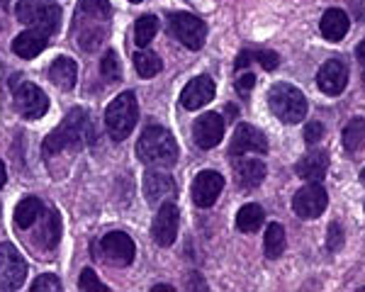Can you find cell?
I'll return each mask as SVG.
<instances>
[{"label":"cell","mask_w":365,"mask_h":292,"mask_svg":"<svg viewBox=\"0 0 365 292\" xmlns=\"http://www.w3.org/2000/svg\"><path fill=\"white\" fill-rule=\"evenodd\" d=\"M113 15L108 0H78L73 20V34L78 39V46L83 51H93L103 44L108 34V22Z\"/></svg>","instance_id":"6da1fadb"},{"label":"cell","mask_w":365,"mask_h":292,"mask_svg":"<svg viewBox=\"0 0 365 292\" xmlns=\"http://www.w3.org/2000/svg\"><path fill=\"white\" fill-rule=\"evenodd\" d=\"M93 142V125L88 120L86 110L73 108L71 113L63 117V122L56 127L49 137L44 139L42 144V156L44 159H51V156L61 154V151L68 149H81V146Z\"/></svg>","instance_id":"7a4b0ae2"},{"label":"cell","mask_w":365,"mask_h":292,"mask_svg":"<svg viewBox=\"0 0 365 292\" xmlns=\"http://www.w3.org/2000/svg\"><path fill=\"white\" fill-rule=\"evenodd\" d=\"M137 159L146 166L156 168H170L178 161V144L173 134L161 125H151L141 132L137 142Z\"/></svg>","instance_id":"3957f363"},{"label":"cell","mask_w":365,"mask_h":292,"mask_svg":"<svg viewBox=\"0 0 365 292\" xmlns=\"http://www.w3.org/2000/svg\"><path fill=\"white\" fill-rule=\"evenodd\" d=\"M137 120H139V105H137V95L132 90L120 93L108 105V110H105V127L110 132V139H115V142H125L134 127H137Z\"/></svg>","instance_id":"277c9868"},{"label":"cell","mask_w":365,"mask_h":292,"mask_svg":"<svg viewBox=\"0 0 365 292\" xmlns=\"http://www.w3.org/2000/svg\"><path fill=\"white\" fill-rule=\"evenodd\" d=\"M268 105L273 115L285 125H299L307 117V98L290 83H275L268 93Z\"/></svg>","instance_id":"5b68a950"},{"label":"cell","mask_w":365,"mask_h":292,"mask_svg":"<svg viewBox=\"0 0 365 292\" xmlns=\"http://www.w3.org/2000/svg\"><path fill=\"white\" fill-rule=\"evenodd\" d=\"M15 15L22 25L39 29L46 37L56 32L61 25V8L54 3H39V0H17Z\"/></svg>","instance_id":"8992f818"},{"label":"cell","mask_w":365,"mask_h":292,"mask_svg":"<svg viewBox=\"0 0 365 292\" xmlns=\"http://www.w3.org/2000/svg\"><path fill=\"white\" fill-rule=\"evenodd\" d=\"M10 90H13L17 113L25 120H39V117L46 115L49 98H46V93L39 85L29 83L22 75H15V78H10Z\"/></svg>","instance_id":"52a82bcc"},{"label":"cell","mask_w":365,"mask_h":292,"mask_svg":"<svg viewBox=\"0 0 365 292\" xmlns=\"http://www.w3.org/2000/svg\"><path fill=\"white\" fill-rule=\"evenodd\" d=\"M168 27H170V32H173V37L178 39L182 46H187V49H192V51L202 49L205 39H207V25H205L197 15L170 13Z\"/></svg>","instance_id":"ba28073f"},{"label":"cell","mask_w":365,"mask_h":292,"mask_svg":"<svg viewBox=\"0 0 365 292\" xmlns=\"http://www.w3.org/2000/svg\"><path fill=\"white\" fill-rule=\"evenodd\" d=\"M98 254H100V259L105 263H110V266L125 268L134 261V256H137V246H134L132 236H127L125 231H110L100 239Z\"/></svg>","instance_id":"9c48e42d"},{"label":"cell","mask_w":365,"mask_h":292,"mask_svg":"<svg viewBox=\"0 0 365 292\" xmlns=\"http://www.w3.org/2000/svg\"><path fill=\"white\" fill-rule=\"evenodd\" d=\"M27 278V263L13 244H0V290H20Z\"/></svg>","instance_id":"30bf717a"},{"label":"cell","mask_w":365,"mask_h":292,"mask_svg":"<svg viewBox=\"0 0 365 292\" xmlns=\"http://www.w3.org/2000/svg\"><path fill=\"white\" fill-rule=\"evenodd\" d=\"M327 204H329V195L319 183H307L292 197V209L302 219H317L327 209Z\"/></svg>","instance_id":"8fae6325"},{"label":"cell","mask_w":365,"mask_h":292,"mask_svg":"<svg viewBox=\"0 0 365 292\" xmlns=\"http://www.w3.org/2000/svg\"><path fill=\"white\" fill-rule=\"evenodd\" d=\"M246 154H268V139L261 130L253 125H239L234 130L232 144H229V156H246Z\"/></svg>","instance_id":"7c38bea8"},{"label":"cell","mask_w":365,"mask_h":292,"mask_svg":"<svg viewBox=\"0 0 365 292\" xmlns=\"http://www.w3.org/2000/svg\"><path fill=\"white\" fill-rule=\"evenodd\" d=\"M178 207L170 200L158 207L154 224H151V236H154L158 246H170L175 241V236H178Z\"/></svg>","instance_id":"4fadbf2b"},{"label":"cell","mask_w":365,"mask_h":292,"mask_svg":"<svg viewBox=\"0 0 365 292\" xmlns=\"http://www.w3.org/2000/svg\"><path fill=\"white\" fill-rule=\"evenodd\" d=\"M225 190V178H222L217 171H200L195 175V180H192V202L197 204V207L207 209L212 204L217 202V197H220V192Z\"/></svg>","instance_id":"5bb4252c"},{"label":"cell","mask_w":365,"mask_h":292,"mask_svg":"<svg viewBox=\"0 0 365 292\" xmlns=\"http://www.w3.org/2000/svg\"><path fill=\"white\" fill-rule=\"evenodd\" d=\"M222 137H225V120H222V115L207 113L197 117L195 127H192V139H195L200 149H215L222 142Z\"/></svg>","instance_id":"9a60e30c"},{"label":"cell","mask_w":365,"mask_h":292,"mask_svg":"<svg viewBox=\"0 0 365 292\" xmlns=\"http://www.w3.org/2000/svg\"><path fill=\"white\" fill-rule=\"evenodd\" d=\"M346 83H349V66L341 58L327 61L317 73V85L327 95H341L346 90Z\"/></svg>","instance_id":"2e32d148"},{"label":"cell","mask_w":365,"mask_h":292,"mask_svg":"<svg viewBox=\"0 0 365 292\" xmlns=\"http://www.w3.org/2000/svg\"><path fill=\"white\" fill-rule=\"evenodd\" d=\"M215 93H217L215 80H212L210 75H197V78H192L190 83L182 88L180 105L185 110H200L210 100H215Z\"/></svg>","instance_id":"e0dca14e"},{"label":"cell","mask_w":365,"mask_h":292,"mask_svg":"<svg viewBox=\"0 0 365 292\" xmlns=\"http://www.w3.org/2000/svg\"><path fill=\"white\" fill-rule=\"evenodd\" d=\"M175 180L170 178L168 173H161V171H149L144 175V195H146V202L149 204H158V202H166L170 197H175Z\"/></svg>","instance_id":"ac0fdd59"},{"label":"cell","mask_w":365,"mask_h":292,"mask_svg":"<svg viewBox=\"0 0 365 292\" xmlns=\"http://www.w3.org/2000/svg\"><path fill=\"white\" fill-rule=\"evenodd\" d=\"M37 231H34V244H37L42 251H51L61 239V219H58L56 209H46V212L39 214V219L34 221Z\"/></svg>","instance_id":"d6986e66"},{"label":"cell","mask_w":365,"mask_h":292,"mask_svg":"<svg viewBox=\"0 0 365 292\" xmlns=\"http://www.w3.org/2000/svg\"><path fill=\"white\" fill-rule=\"evenodd\" d=\"M327 171H329V154L322 149L307 151L295 166V173L302 180H307V183H319L324 175H327Z\"/></svg>","instance_id":"ffe728a7"},{"label":"cell","mask_w":365,"mask_h":292,"mask_svg":"<svg viewBox=\"0 0 365 292\" xmlns=\"http://www.w3.org/2000/svg\"><path fill=\"white\" fill-rule=\"evenodd\" d=\"M234 178H237V183L244 190L258 188L263 183V178H266V163L261 159H241V156H237V161H234Z\"/></svg>","instance_id":"44dd1931"},{"label":"cell","mask_w":365,"mask_h":292,"mask_svg":"<svg viewBox=\"0 0 365 292\" xmlns=\"http://www.w3.org/2000/svg\"><path fill=\"white\" fill-rule=\"evenodd\" d=\"M46 44H49V37L44 32H39V29L29 27L13 39V51L20 58H34L46 49Z\"/></svg>","instance_id":"7402d4cb"},{"label":"cell","mask_w":365,"mask_h":292,"mask_svg":"<svg viewBox=\"0 0 365 292\" xmlns=\"http://www.w3.org/2000/svg\"><path fill=\"white\" fill-rule=\"evenodd\" d=\"M349 27H351L349 15H346L344 10H339V8L327 10L324 17H322V22H319L322 34L329 39V42H341V39L346 37V32H349Z\"/></svg>","instance_id":"603a6c76"},{"label":"cell","mask_w":365,"mask_h":292,"mask_svg":"<svg viewBox=\"0 0 365 292\" xmlns=\"http://www.w3.org/2000/svg\"><path fill=\"white\" fill-rule=\"evenodd\" d=\"M49 78H51V83L56 88H61V90H71V88L76 85V80H78V66H76L73 58L58 56L49 68Z\"/></svg>","instance_id":"cb8c5ba5"},{"label":"cell","mask_w":365,"mask_h":292,"mask_svg":"<svg viewBox=\"0 0 365 292\" xmlns=\"http://www.w3.org/2000/svg\"><path fill=\"white\" fill-rule=\"evenodd\" d=\"M44 212V204L39 197L29 195L25 200H20V204L15 207V224L20 226V229H32L34 221L39 219V214Z\"/></svg>","instance_id":"d4e9b609"},{"label":"cell","mask_w":365,"mask_h":292,"mask_svg":"<svg viewBox=\"0 0 365 292\" xmlns=\"http://www.w3.org/2000/svg\"><path fill=\"white\" fill-rule=\"evenodd\" d=\"M263 219H266V214H263V207H261V204L249 202V204H244V207L239 209V214H237V226H239V231L253 234V231L261 229Z\"/></svg>","instance_id":"484cf974"},{"label":"cell","mask_w":365,"mask_h":292,"mask_svg":"<svg viewBox=\"0 0 365 292\" xmlns=\"http://www.w3.org/2000/svg\"><path fill=\"white\" fill-rule=\"evenodd\" d=\"M344 149L351 151V154H358V151L365 149V120L363 117H356L349 125L344 127Z\"/></svg>","instance_id":"4316f807"},{"label":"cell","mask_w":365,"mask_h":292,"mask_svg":"<svg viewBox=\"0 0 365 292\" xmlns=\"http://www.w3.org/2000/svg\"><path fill=\"white\" fill-rule=\"evenodd\" d=\"M285 246H287L285 229H282V224H278V221H273V224L266 229V236H263V249H266V256L270 261L280 259Z\"/></svg>","instance_id":"83f0119b"},{"label":"cell","mask_w":365,"mask_h":292,"mask_svg":"<svg viewBox=\"0 0 365 292\" xmlns=\"http://www.w3.org/2000/svg\"><path fill=\"white\" fill-rule=\"evenodd\" d=\"M134 68H137L141 78H154L156 73H161L163 63L154 51H137L134 54Z\"/></svg>","instance_id":"f1b7e54d"},{"label":"cell","mask_w":365,"mask_h":292,"mask_svg":"<svg viewBox=\"0 0 365 292\" xmlns=\"http://www.w3.org/2000/svg\"><path fill=\"white\" fill-rule=\"evenodd\" d=\"M158 32V17L156 15H141L134 25V42L137 46H149L151 39Z\"/></svg>","instance_id":"f546056e"},{"label":"cell","mask_w":365,"mask_h":292,"mask_svg":"<svg viewBox=\"0 0 365 292\" xmlns=\"http://www.w3.org/2000/svg\"><path fill=\"white\" fill-rule=\"evenodd\" d=\"M100 73H103V78H108L110 83H115V80H120L122 75V66H120V58L113 49L105 51L103 61H100Z\"/></svg>","instance_id":"4dcf8cb0"},{"label":"cell","mask_w":365,"mask_h":292,"mask_svg":"<svg viewBox=\"0 0 365 292\" xmlns=\"http://www.w3.org/2000/svg\"><path fill=\"white\" fill-rule=\"evenodd\" d=\"M78 288H81V290H98V292H105V290H108V285H105L103 280H98L96 271H91V268H86V271L81 273Z\"/></svg>","instance_id":"1f68e13d"},{"label":"cell","mask_w":365,"mask_h":292,"mask_svg":"<svg viewBox=\"0 0 365 292\" xmlns=\"http://www.w3.org/2000/svg\"><path fill=\"white\" fill-rule=\"evenodd\" d=\"M253 61L261 63L266 71H275V68H278V63H280V56L275 54V51H270V49H256V51H253Z\"/></svg>","instance_id":"d6a6232c"},{"label":"cell","mask_w":365,"mask_h":292,"mask_svg":"<svg viewBox=\"0 0 365 292\" xmlns=\"http://www.w3.org/2000/svg\"><path fill=\"white\" fill-rule=\"evenodd\" d=\"M32 290L34 292H42V290H61V283H58V278L56 276H39L37 280L32 283Z\"/></svg>","instance_id":"836d02e7"},{"label":"cell","mask_w":365,"mask_h":292,"mask_svg":"<svg viewBox=\"0 0 365 292\" xmlns=\"http://www.w3.org/2000/svg\"><path fill=\"white\" fill-rule=\"evenodd\" d=\"M324 137V127H322V122H317V120H312L307 127H304V142H307L309 146L312 144H317L319 139Z\"/></svg>","instance_id":"e575fe53"},{"label":"cell","mask_w":365,"mask_h":292,"mask_svg":"<svg viewBox=\"0 0 365 292\" xmlns=\"http://www.w3.org/2000/svg\"><path fill=\"white\" fill-rule=\"evenodd\" d=\"M327 246L331 249V251H339L341 246H344V229H341V224H331V226H329Z\"/></svg>","instance_id":"d590c367"},{"label":"cell","mask_w":365,"mask_h":292,"mask_svg":"<svg viewBox=\"0 0 365 292\" xmlns=\"http://www.w3.org/2000/svg\"><path fill=\"white\" fill-rule=\"evenodd\" d=\"M253 85H256V75H253V73H244V75H239V78H237V93L241 98H249Z\"/></svg>","instance_id":"8d00e7d4"},{"label":"cell","mask_w":365,"mask_h":292,"mask_svg":"<svg viewBox=\"0 0 365 292\" xmlns=\"http://www.w3.org/2000/svg\"><path fill=\"white\" fill-rule=\"evenodd\" d=\"M253 61V49H246V51H241V54L237 56V61H234V68L237 71H244L246 66Z\"/></svg>","instance_id":"74e56055"},{"label":"cell","mask_w":365,"mask_h":292,"mask_svg":"<svg viewBox=\"0 0 365 292\" xmlns=\"http://www.w3.org/2000/svg\"><path fill=\"white\" fill-rule=\"evenodd\" d=\"M356 56H358V61H361L363 66H365V39H363L361 44H358V49H356Z\"/></svg>","instance_id":"f35d334b"},{"label":"cell","mask_w":365,"mask_h":292,"mask_svg":"<svg viewBox=\"0 0 365 292\" xmlns=\"http://www.w3.org/2000/svg\"><path fill=\"white\" fill-rule=\"evenodd\" d=\"M154 292H173V285H154Z\"/></svg>","instance_id":"ab89813d"},{"label":"cell","mask_w":365,"mask_h":292,"mask_svg":"<svg viewBox=\"0 0 365 292\" xmlns=\"http://www.w3.org/2000/svg\"><path fill=\"white\" fill-rule=\"evenodd\" d=\"M5 178H8V173H5V166H3V161H0V188L5 185Z\"/></svg>","instance_id":"60d3db41"},{"label":"cell","mask_w":365,"mask_h":292,"mask_svg":"<svg viewBox=\"0 0 365 292\" xmlns=\"http://www.w3.org/2000/svg\"><path fill=\"white\" fill-rule=\"evenodd\" d=\"M361 183L365 185V168H363V171H361Z\"/></svg>","instance_id":"b9f144b4"},{"label":"cell","mask_w":365,"mask_h":292,"mask_svg":"<svg viewBox=\"0 0 365 292\" xmlns=\"http://www.w3.org/2000/svg\"><path fill=\"white\" fill-rule=\"evenodd\" d=\"M129 3H141V0H129Z\"/></svg>","instance_id":"7bdbcfd3"},{"label":"cell","mask_w":365,"mask_h":292,"mask_svg":"<svg viewBox=\"0 0 365 292\" xmlns=\"http://www.w3.org/2000/svg\"><path fill=\"white\" fill-rule=\"evenodd\" d=\"M363 85H365V71H363Z\"/></svg>","instance_id":"ee69618b"}]
</instances>
